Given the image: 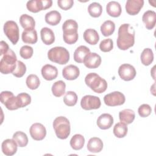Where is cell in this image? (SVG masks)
<instances>
[{
    "label": "cell",
    "instance_id": "obj_1",
    "mask_svg": "<svg viewBox=\"0 0 156 156\" xmlns=\"http://www.w3.org/2000/svg\"><path fill=\"white\" fill-rule=\"evenodd\" d=\"M135 29L129 24L120 26L116 40L117 46L121 50H127L133 46L135 43Z\"/></svg>",
    "mask_w": 156,
    "mask_h": 156
},
{
    "label": "cell",
    "instance_id": "obj_2",
    "mask_svg": "<svg viewBox=\"0 0 156 156\" xmlns=\"http://www.w3.org/2000/svg\"><path fill=\"white\" fill-rule=\"evenodd\" d=\"M64 41L69 44L75 43L78 40V24L73 20H68L62 25Z\"/></svg>",
    "mask_w": 156,
    "mask_h": 156
},
{
    "label": "cell",
    "instance_id": "obj_3",
    "mask_svg": "<svg viewBox=\"0 0 156 156\" xmlns=\"http://www.w3.org/2000/svg\"><path fill=\"white\" fill-rule=\"evenodd\" d=\"M85 82L88 87L97 93L104 92L107 88L106 80L95 73H88L85 78Z\"/></svg>",
    "mask_w": 156,
    "mask_h": 156
},
{
    "label": "cell",
    "instance_id": "obj_4",
    "mask_svg": "<svg viewBox=\"0 0 156 156\" xmlns=\"http://www.w3.org/2000/svg\"><path fill=\"white\" fill-rule=\"evenodd\" d=\"M17 58L15 53L11 49L4 54L0 61V71L4 74L12 73L16 65Z\"/></svg>",
    "mask_w": 156,
    "mask_h": 156
},
{
    "label": "cell",
    "instance_id": "obj_5",
    "mask_svg": "<svg viewBox=\"0 0 156 156\" xmlns=\"http://www.w3.org/2000/svg\"><path fill=\"white\" fill-rule=\"evenodd\" d=\"M53 127L56 136L60 139L65 140L70 134V123L69 120L65 116L57 117L54 120Z\"/></svg>",
    "mask_w": 156,
    "mask_h": 156
},
{
    "label": "cell",
    "instance_id": "obj_6",
    "mask_svg": "<svg viewBox=\"0 0 156 156\" xmlns=\"http://www.w3.org/2000/svg\"><path fill=\"white\" fill-rule=\"evenodd\" d=\"M48 57L52 62L65 65L69 60V53L66 48L62 46H56L49 50Z\"/></svg>",
    "mask_w": 156,
    "mask_h": 156
},
{
    "label": "cell",
    "instance_id": "obj_7",
    "mask_svg": "<svg viewBox=\"0 0 156 156\" xmlns=\"http://www.w3.org/2000/svg\"><path fill=\"white\" fill-rule=\"evenodd\" d=\"M4 32L7 38L12 43L16 44L19 40V28L14 21H7L4 25Z\"/></svg>",
    "mask_w": 156,
    "mask_h": 156
},
{
    "label": "cell",
    "instance_id": "obj_8",
    "mask_svg": "<svg viewBox=\"0 0 156 156\" xmlns=\"http://www.w3.org/2000/svg\"><path fill=\"white\" fill-rule=\"evenodd\" d=\"M1 101L5 107L10 110H16L20 108L16 96L13 93L9 91H4L1 93Z\"/></svg>",
    "mask_w": 156,
    "mask_h": 156
},
{
    "label": "cell",
    "instance_id": "obj_9",
    "mask_svg": "<svg viewBox=\"0 0 156 156\" xmlns=\"http://www.w3.org/2000/svg\"><path fill=\"white\" fill-rule=\"evenodd\" d=\"M126 101L124 95L119 91H113L106 94L104 97L105 104L110 107L122 105Z\"/></svg>",
    "mask_w": 156,
    "mask_h": 156
},
{
    "label": "cell",
    "instance_id": "obj_10",
    "mask_svg": "<svg viewBox=\"0 0 156 156\" xmlns=\"http://www.w3.org/2000/svg\"><path fill=\"white\" fill-rule=\"evenodd\" d=\"M51 0H32L27 1L26 7L27 10L33 13H37L41 10H46L52 6Z\"/></svg>",
    "mask_w": 156,
    "mask_h": 156
},
{
    "label": "cell",
    "instance_id": "obj_11",
    "mask_svg": "<svg viewBox=\"0 0 156 156\" xmlns=\"http://www.w3.org/2000/svg\"><path fill=\"white\" fill-rule=\"evenodd\" d=\"M101 102L99 98L96 96L85 95L80 101L82 108L85 110L98 109L101 107Z\"/></svg>",
    "mask_w": 156,
    "mask_h": 156
},
{
    "label": "cell",
    "instance_id": "obj_12",
    "mask_svg": "<svg viewBox=\"0 0 156 156\" xmlns=\"http://www.w3.org/2000/svg\"><path fill=\"white\" fill-rule=\"evenodd\" d=\"M118 74L122 80L125 81H130L135 78L136 76V70L132 65L128 63H124L119 67Z\"/></svg>",
    "mask_w": 156,
    "mask_h": 156
},
{
    "label": "cell",
    "instance_id": "obj_13",
    "mask_svg": "<svg viewBox=\"0 0 156 156\" xmlns=\"http://www.w3.org/2000/svg\"><path fill=\"white\" fill-rule=\"evenodd\" d=\"M30 135L31 137L36 140L40 141L43 140L46 135L45 127L41 123H34L30 127Z\"/></svg>",
    "mask_w": 156,
    "mask_h": 156
},
{
    "label": "cell",
    "instance_id": "obj_14",
    "mask_svg": "<svg viewBox=\"0 0 156 156\" xmlns=\"http://www.w3.org/2000/svg\"><path fill=\"white\" fill-rule=\"evenodd\" d=\"M101 56L95 52H90L85 57L83 63L85 66L90 69L97 68L101 63Z\"/></svg>",
    "mask_w": 156,
    "mask_h": 156
},
{
    "label": "cell",
    "instance_id": "obj_15",
    "mask_svg": "<svg viewBox=\"0 0 156 156\" xmlns=\"http://www.w3.org/2000/svg\"><path fill=\"white\" fill-rule=\"evenodd\" d=\"M143 0H128L126 4V10L130 15L138 14L143 7Z\"/></svg>",
    "mask_w": 156,
    "mask_h": 156
},
{
    "label": "cell",
    "instance_id": "obj_16",
    "mask_svg": "<svg viewBox=\"0 0 156 156\" xmlns=\"http://www.w3.org/2000/svg\"><path fill=\"white\" fill-rule=\"evenodd\" d=\"M17 143L13 139H6L2 143V151L7 156L14 155L17 151Z\"/></svg>",
    "mask_w": 156,
    "mask_h": 156
},
{
    "label": "cell",
    "instance_id": "obj_17",
    "mask_svg": "<svg viewBox=\"0 0 156 156\" xmlns=\"http://www.w3.org/2000/svg\"><path fill=\"white\" fill-rule=\"evenodd\" d=\"M43 77L46 80H52L55 79L58 75L57 68L50 64L44 65L41 70Z\"/></svg>",
    "mask_w": 156,
    "mask_h": 156
},
{
    "label": "cell",
    "instance_id": "obj_18",
    "mask_svg": "<svg viewBox=\"0 0 156 156\" xmlns=\"http://www.w3.org/2000/svg\"><path fill=\"white\" fill-rule=\"evenodd\" d=\"M80 74V71L77 66L69 65L65 66L62 70L63 77L69 80H73L76 79Z\"/></svg>",
    "mask_w": 156,
    "mask_h": 156
},
{
    "label": "cell",
    "instance_id": "obj_19",
    "mask_svg": "<svg viewBox=\"0 0 156 156\" xmlns=\"http://www.w3.org/2000/svg\"><path fill=\"white\" fill-rule=\"evenodd\" d=\"M113 123V118L109 113H103L97 119L98 126L102 130L110 128Z\"/></svg>",
    "mask_w": 156,
    "mask_h": 156
},
{
    "label": "cell",
    "instance_id": "obj_20",
    "mask_svg": "<svg viewBox=\"0 0 156 156\" xmlns=\"http://www.w3.org/2000/svg\"><path fill=\"white\" fill-rule=\"evenodd\" d=\"M142 20L147 29H152L155 27L156 23L155 12L153 10H147L145 12L142 16Z\"/></svg>",
    "mask_w": 156,
    "mask_h": 156
},
{
    "label": "cell",
    "instance_id": "obj_21",
    "mask_svg": "<svg viewBox=\"0 0 156 156\" xmlns=\"http://www.w3.org/2000/svg\"><path fill=\"white\" fill-rule=\"evenodd\" d=\"M21 38L24 43L29 44H35L37 42V32L34 29H26L21 35Z\"/></svg>",
    "mask_w": 156,
    "mask_h": 156
},
{
    "label": "cell",
    "instance_id": "obj_22",
    "mask_svg": "<svg viewBox=\"0 0 156 156\" xmlns=\"http://www.w3.org/2000/svg\"><path fill=\"white\" fill-rule=\"evenodd\" d=\"M103 143L102 141L98 137L91 138L87 144V149L90 152L97 153L102 150Z\"/></svg>",
    "mask_w": 156,
    "mask_h": 156
},
{
    "label": "cell",
    "instance_id": "obj_23",
    "mask_svg": "<svg viewBox=\"0 0 156 156\" xmlns=\"http://www.w3.org/2000/svg\"><path fill=\"white\" fill-rule=\"evenodd\" d=\"M40 35L42 41L46 45H50L55 41L54 33L50 28L46 27L42 28L40 31Z\"/></svg>",
    "mask_w": 156,
    "mask_h": 156
},
{
    "label": "cell",
    "instance_id": "obj_24",
    "mask_svg": "<svg viewBox=\"0 0 156 156\" xmlns=\"http://www.w3.org/2000/svg\"><path fill=\"white\" fill-rule=\"evenodd\" d=\"M83 39L90 44L95 45L99 40V36L98 32L93 29H88L83 32Z\"/></svg>",
    "mask_w": 156,
    "mask_h": 156
},
{
    "label": "cell",
    "instance_id": "obj_25",
    "mask_svg": "<svg viewBox=\"0 0 156 156\" xmlns=\"http://www.w3.org/2000/svg\"><path fill=\"white\" fill-rule=\"evenodd\" d=\"M135 114L132 109H124L119 113V118L121 122L125 124H131L135 119Z\"/></svg>",
    "mask_w": 156,
    "mask_h": 156
},
{
    "label": "cell",
    "instance_id": "obj_26",
    "mask_svg": "<svg viewBox=\"0 0 156 156\" xmlns=\"http://www.w3.org/2000/svg\"><path fill=\"white\" fill-rule=\"evenodd\" d=\"M106 10L110 16L112 17H118L121 13V7L119 2L116 1H110L106 6Z\"/></svg>",
    "mask_w": 156,
    "mask_h": 156
},
{
    "label": "cell",
    "instance_id": "obj_27",
    "mask_svg": "<svg viewBox=\"0 0 156 156\" xmlns=\"http://www.w3.org/2000/svg\"><path fill=\"white\" fill-rule=\"evenodd\" d=\"M61 18L60 13L57 10H52L48 12L44 17L45 21L51 26L57 25L60 22Z\"/></svg>",
    "mask_w": 156,
    "mask_h": 156
},
{
    "label": "cell",
    "instance_id": "obj_28",
    "mask_svg": "<svg viewBox=\"0 0 156 156\" xmlns=\"http://www.w3.org/2000/svg\"><path fill=\"white\" fill-rule=\"evenodd\" d=\"M90 52V49L85 46H79L74 51V60L77 63H83L85 56Z\"/></svg>",
    "mask_w": 156,
    "mask_h": 156
},
{
    "label": "cell",
    "instance_id": "obj_29",
    "mask_svg": "<svg viewBox=\"0 0 156 156\" xmlns=\"http://www.w3.org/2000/svg\"><path fill=\"white\" fill-rule=\"evenodd\" d=\"M20 23L24 30L34 29L35 26L34 18L27 14H23L20 17Z\"/></svg>",
    "mask_w": 156,
    "mask_h": 156
},
{
    "label": "cell",
    "instance_id": "obj_30",
    "mask_svg": "<svg viewBox=\"0 0 156 156\" xmlns=\"http://www.w3.org/2000/svg\"><path fill=\"white\" fill-rule=\"evenodd\" d=\"M66 84L63 80H58L54 82L52 86V92L55 97H60L65 93Z\"/></svg>",
    "mask_w": 156,
    "mask_h": 156
},
{
    "label": "cell",
    "instance_id": "obj_31",
    "mask_svg": "<svg viewBox=\"0 0 156 156\" xmlns=\"http://www.w3.org/2000/svg\"><path fill=\"white\" fill-rule=\"evenodd\" d=\"M115 24L113 21L111 20H107L104 21L101 26V32L105 37L110 36L115 31Z\"/></svg>",
    "mask_w": 156,
    "mask_h": 156
},
{
    "label": "cell",
    "instance_id": "obj_32",
    "mask_svg": "<svg viewBox=\"0 0 156 156\" xmlns=\"http://www.w3.org/2000/svg\"><path fill=\"white\" fill-rule=\"evenodd\" d=\"M85 144V138L80 134L74 135L70 140V146L74 150L81 149Z\"/></svg>",
    "mask_w": 156,
    "mask_h": 156
},
{
    "label": "cell",
    "instance_id": "obj_33",
    "mask_svg": "<svg viewBox=\"0 0 156 156\" xmlns=\"http://www.w3.org/2000/svg\"><path fill=\"white\" fill-rule=\"evenodd\" d=\"M141 63L145 65L148 66L151 65L154 60V54L151 49L145 48L141 54Z\"/></svg>",
    "mask_w": 156,
    "mask_h": 156
},
{
    "label": "cell",
    "instance_id": "obj_34",
    "mask_svg": "<svg viewBox=\"0 0 156 156\" xmlns=\"http://www.w3.org/2000/svg\"><path fill=\"white\" fill-rule=\"evenodd\" d=\"M13 139L16 141L18 146L23 147L28 144V138L27 135L21 131H17L13 135Z\"/></svg>",
    "mask_w": 156,
    "mask_h": 156
},
{
    "label": "cell",
    "instance_id": "obj_35",
    "mask_svg": "<svg viewBox=\"0 0 156 156\" xmlns=\"http://www.w3.org/2000/svg\"><path fill=\"white\" fill-rule=\"evenodd\" d=\"M127 127L126 124L121 122L116 123L113 127V133L117 138H124L127 133Z\"/></svg>",
    "mask_w": 156,
    "mask_h": 156
},
{
    "label": "cell",
    "instance_id": "obj_36",
    "mask_svg": "<svg viewBox=\"0 0 156 156\" xmlns=\"http://www.w3.org/2000/svg\"><path fill=\"white\" fill-rule=\"evenodd\" d=\"M88 11L90 15L94 18H98L101 16L102 12V5L98 2H92L88 7Z\"/></svg>",
    "mask_w": 156,
    "mask_h": 156
},
{
    "label": "cell",
    "instance_id": "obj_37",
    "mask_svg": "<svg viewBox=\"0 0 156 156\" xmlns=\"http://www.w3.org/2000/svg\"><path fill=\"white\" fill-rule=\"evenodd\" d=\"M64 103L69 107L74 106L77 102V96L76 93L72 91H67L63 97Z\"/></svg>",
    "mask_w": 156,
    "mask_h": 156
},
{
    "label": "cell",
    "instance_id": "obj_38",
    "mask_svg": "<svg viewBox=\"0 0 156 156\" xmlns=\"http://www.w3.org/2000/svg\"><path fill=\"white\" fill-rule=\"evenodd\" d=\"M26 83L29 89L35 90L39 87L40 84V81L37 75L30 74L27 77Z\"/></svg>",
    "mask_w": 156,
    "mask_h": 156
},
{
    "label": "cell",
    "instance_id": "obj_39",
    "mask_svg": "<svg viewBox=\"0 0 156 156\" xmlns=\"http://www.w3.org/2000/svg\"><path fill=\"white\" fill-rule=\"evenodd\" d=\"M16 97L20 108H23L28 105L31 102L30 96L26 93H21L18 94Z\"/></svg>",
    "mask_w": 156,
    "mask_h": 156
},
{
    "label": "cell",
    "instance_id": "obj_40",
    "mask_svg": "<svg viewBox=\"0 0 156 156\" xmlns=\"http://www.w3.org/2000/svg\"><path fill=\"white\" fill-rule=\"evenodd\" d=\"M26 71V66L24 63L21 61L18 60L16 62V65L15 68V70L12 73L13 75L16 77H23Z\"/></svg>",
    "mask_w": 156,
    "mask_h": 156
},
{
    "label": "cell",
    "instance_id": "obj_41",
    "mask_svg": "<svg viewBox=\"0 0 156 156\" xmlns=\"http://www.w3.org/2000/svg\"><path fill=\"white\" fill-rule=\"evenodd\" d=\"M113 48V43L111 38L104 39L99 44V48L101 51L107 52L110 51Z\"/></svg>",
    "mask_w": 156,
    "mask_h": 156
},
{
    "label": "cell",
    "instance_id": "obj_42",
    "mask_svg": "<svg viewBox=\"0 0 156 156\" xmlns=\"http://www.w3.org/2000/svg\"><path fill=\"white\" fill-rule=\"evenodd\" d=\"M33 53V48L28 45H24L22 46L20 50V54L21 57L24 59H29L32 57Z\"/></svg>",
    "mask_w": 156,
    "mask_h": 156
},
{
    "label": "cell",
    "instance_id": "obj_43",
    "mask_svg": "<svg viewBox=\"0 0 156 156\" xmlns=\"http://www.w3.org/2000/svg\"><path fill=\"white\" fill-rule=\"evenodd\" d=\"M139 115L142 118L147 117L149 116L152 112V108L151 106L146 104H143L141 105L138 110Z\"/></svg>",
    "mask_w": 156,
    "mask_h": 156
},
{
    "label": "cell",
    "instance_id": "obj_44",
    "mask_svg": "<svg viewBox=\"0 0 156 156\" xmlns=\"http://www.w3.org/2000/svg\"><path fill=\"white\" fill-rule=\"evenodd\" d=\"M57 4L60 9L67 10L73 7L74 1L73 0H58Z\"/></svg>",
    "mask_w": 156,
    "mask_h": 156
},
{
    "label": "cell",
    "instance_id": "obj_45",
    "mask_svg": "<svg viewBox=\"0 0 156 156\" xmlns=\"http://www.w3.org/2000/svg\"><path fill=\"white\" fill-rule=\"evenodd\" d=\"M0 45H1L0 55L2 57L4 54H5L9 50L10 48H9L7 43L6 42H5L4 41H1Z\"/></svg>",
    "mask_w": 156,
    "mask_h": 156
}]
</instances>
